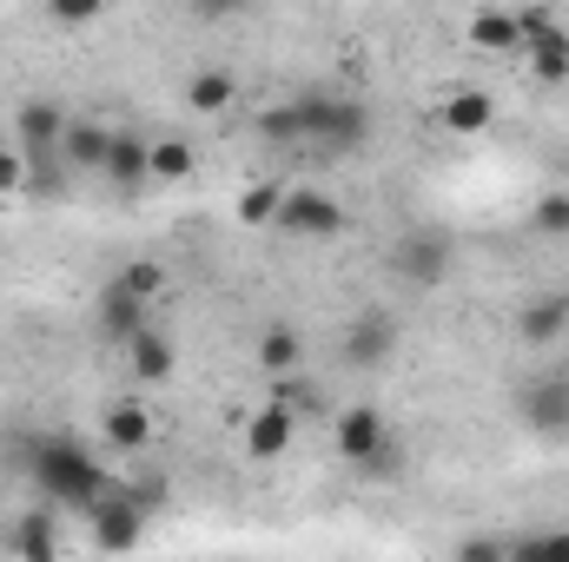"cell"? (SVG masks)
Returning a JSON list of instances; mask_svg holds the SVG:
<instances>
[{"label":"cell","mask_w":569,"mask_h":562,"mask_svg":"<svg viewBox=\"0 0 569 562\" xmlns=\"http://www.w3.org/2000/svg\"><path fill=\"white\" fill-rule=\"evenodd\" d=\"M120 279L133 284V291H140L146 304H152V298H159V291H166V265H152V259H133V265H127V272H120Z\"/></svg>","instance_id":"28"},{"label":"cell","mask_w":569,"mask_h":562,"mask_svg":"<svg viewBox=\"0 0 569 562\" xmlns=\"http://www.w3.org/2000/svg\"><path fill=\"white\" fill-rule=\"evenodd\" d=\"M252 358H259L266 378H291V371H305V338L291 324H266L259 344H252Z\"/></svg>","instance_id":"19"},{"label":"cell","mask_w":569,"mask_h":562,"mask_svg":"<svg viewBox=\"0 0 569 562\" xmlns=\"http://www.w3.org/2000/svg\"><path fill=\"white\" fill-rule=\"evenodd\" d=\"M100 179H107L113 192L140 199L146 185H152V140H146V133H127V127H113L107 159H100Z\"/></svg>","instance_id":"8"},{"label":"cell","mask_w":569,"mask_h":562,"mask_svg":"<svg viewBox=\"0 0 569 562\" xmlns=\"http://www.w3.org/2000/svg\"><path fill=\"white\" fill-rule=\"evenodd\" d=\"M272 232L291 239V245H331V239L351 232V212L331 192H318V185H284V205L272 219Z\"/></svg>","instance_id":"4"},{"label":"cell","mask_w":569,"mask_h":562,"mask_svg":"<svg viewBox=\"0 0 569 562\" xmlns=\"http://www.w3.org/2000/svg\"><path fill=\"white\" fill-rule=\"evenodd\" d=\"M107 140H113V127H100V120H67V133H60V165H67V172H100Z\"/></svg>","instance_id":"18"},{"label":"cell","mask_w":569,"mask_h":562,"mask_svg":"<svg viewBox=\"0 0 569 562\" xmlns=\"http://www.w3.org/2000/svg\"><path fill=\"white\" fill-rule=\"evenodd\" d=\"M517 13H523V60L537 87H569V27L543 7H517Z\"/></svg>","instance_id":"6"},{"label":"cell","mask_w":569,"mask_h":562,"mask_svg":"<svg viewBox=\"0 0 569 562\" xmlns=\"http://www.w3.org/2000/svg\"><path fill=\"white\" fill-rule=\"evenodd\" d=\"M517 338H523L530 351L563 344L569 338V291H530V298L517 304Z\"/></svg>","instance_id":"11"},{"label":"cell","mask_w":569,"mask_h":562,"mask_svg":"<svg viewBox=\"0 0 569 562\" xmlns=\"http://www.w3.org/2000/svg\"><path fill=\"white\" fill-rule=\"evenodd\" d=\"M279 205H284V185H279V179H252V185L239 192V225L266 232V225L279 219Z\"/></svg>","instance_id":"21"},{"label":"cell","mask_w":569,"mask_h":562,"mask_svg":"<svg viewBox=\"0 0 569 562\" xmlns=\"http://www.w3.org/2000/svg\"><path fill=\"white\" fill-rule=\"evenodd\" d=\"M510 562H569V530H537V536H510Z\"/></svg>","instance_id":"24"},{"label":"cell","mask_w":569,"mask_h":562,"mask_svg":"<svg viewBox=\"0 0 569 562\" xmlns=\"http://www.w3.org/2000/svg\"><path fill=\"white\" fill-rule=\"evenodd\" d=\"M186 107H192L199 120L232 113V107H239V73H232V67H199V73L186 80Z\"/></svg>","instance_id":"17"},{"label":"cell","mask_w":569,"mask_h":562,"mask_svg":"<svg viewBox=\"0 0 569 562\" xmlns=\"http://www.w3.org/2000/svg\"><path fill=\"white\" fill-rule=\"evenodd\" d=\"M398 344H405L398 311H391V304H371V311H358V318L345 324V338H338V364H345V371H385V364L398 358Z\"/></svg>","instance_id":"5"},{"label":"cell","mask_w":569,"mask_h":562,"mask_svg":"<svg viewBox=\"0 0 569 562\" xmlns=\"http://www.w3.org/2000/svg\"><path fill=\"white\" fill-rule=\"evenodd\" d=\"M291 443H298V411L279 404V398H266V404L246 418V456H252V463H279Z\"/></svg>","instance_id":"13"},{"label":"cell","mask_w":569,"mask_h":562,"mask_svg":"<svg viewBox=\"0 0 569 562\" xmlns=\"http://www.w3.org/2000/svg\"><path fill=\"white\" fill-rule=\"evenodd\" d=\"M186 7H192L199 20H239V13H246L252 0H186Z\"/></svg>","instance_id":"30"},{"label":"cell","mask_w":569,"mask_h":562,"mask_svg":"<svg viewBox=\"0 0 569 562\" xmlns=\"http://www.w3.org/2000/svg\"><path fill=\"white\" fill-rule=\"evenodd\" d=\"M199 165L192 140H152V185H186Z\"/></svg>","instance_id":"22"},{"label":"cell","mask_w":569,"mask_h":562,"mask_svg":"<svg viewBox=\"0 0 569 562\" xmlns=\"http://www.w3.org/2000/svg\"><path fill=\"white\" fill-rule=\"evenodd\" d=\"M331 443H338V456H345L351 470H365V476H391V470H398V430H391V418H385L378 404H345L338 423H331Z\"/></svg>","instance_id":"3"},{"label":"cell","mask_w":569,"mask_h":562,"mask_svg":"<svg viewBox=\"0 0 569 562\" xmlns=\"http://www.w3.org/2000/svg\"><path fill=\"white\" fill-rule=\"evenodd\" d=\"M298 113H305V145L311 152H365L371 145V107L358 93H338V87H305L298 93Z\"/></svg>","instance_id":"2"},{"label":"cell","mask_w":569,"mask_h":562,"mask_svg":"<svg viewBox=\"0 0 569 562\" xmlns=\"http://www.w3.org/2000/svg\"><path fill=\"white\" fill-rule=\"evenodd\" d=\"M107 13V0H47V20L53 27H93Z\"/></svg>","instance_id":"26"},{"label":"cell","mask_w":569,"mask_h":562,"mask_svg":"<svg viewBox=\"0 0 569 562\" xmlns=\"http://www.w3.org/2000/svg\"><path fill=\"white\" fill-rule=\"evenodd\" d=\"M13 550L27 562H53L60 556V523H53V510H27L20 523H13V536H7Z\"/></svg>","instance_id":"20"},{"label":"cell","mask_w":569,"mask_h":562,"mask_svg":"<svg viewBox=\"0 0 569 562\" xmlns=\"http://www.w3.org/2000/svg\"><path fill=\"white\" fill-rule=\"evenodd\" d=\"M450 556L457 562H510V536H463Z\"/></svg>","instance_id":"27"},{"label":"cell","mask_w":569,"mask_h":562,"mask_svg":"<svg viewBox=\"0 0 569 562\" xmlns=\"http://www.w3.org/2000/svg\"><path fill=\"white\" fill-rule=\"evenodd\" d=\"M523 404H530V423H537V430H569V384H563V378L537 384Z\"/></svg>","instance_id":"23"},{"label":"cell","mask_w":569,"mask_h":562,"mask_svg":"<svg viewBox=\"0 0 569 562\" xmlns=\"http://www.w3.org/2000/svg\"><path fill=\"white\" fill-rule=\"evenodd\" d=\"M391 272H398L405 284H418V291L443 284V272H450V239H443V232H430V225L405 232V239L391 245Z\"/></svg>","instance_id":"7"},{"label":"cell","mask_w":569,"mask_h":562,"mask_svg":"<svg viewBox=\"0 0 569 562\" xmlns=\"http://www.w3.org/2000/svg\"><path fill=\"white\" fill-rule=\"evenodd\" d=\"M437 127H443L450 140H477V133H490V127H497V93L457 80V87L437 100Z\"/></svg>","instance_id":"9"},{"label":"cell","mask_w":569,"mask_h":562,"mask_svg":"<svg viewBox=\"0 0 569 562\" xmlns=\"http://www.w3.org/2000/svg\"><path fill=\"white\" fill-rule=\"evenodd\" d=\"M146 443H152V411H146L140 398H113L100 411V450L107 456H140Z\"/></svg>","instance_id":"14"},{"label":"cell","mask_w":569,"mask_h":562,"mask_svg":"<svg viewBox=\"0 0 569 562\" xmlns=\"http://www.w3.org/2000/svg\"><path fill=\"white\" fill-rule=\"evenodd\" d=\"M93 324H100L107 344H127V338L146 324V298L127 279H107L100 284V298H93Z\"/></svg>","instance_id":"15"},{"label":"cell","mask_w":569,"mask_h":562,"mask_svg":"<svg viewBox=\"0 0 569 562\" xmlns=\"http://www.w3.org/2000/svg\"><path fill=\"white\" fill-rule=\"evenodd\" d=\"M67 120H73V113H60L53 100H20V107H13V145L27 152V165H33V159H60Z\"/></svg>","instance_id":"10"},{"label":"cell","mask_w":569,"mask_h":562,"mask_svg":"<svg viewBox=\"0 0 569 562\" xmlns=\"http://www.w3.org/2000/svg\"><path fill=\"white\" fill-rule=\"evenodd\" d=\"M0 192H27V152L0 145Z\"/></svg>","instance_id":"29"},{"label":"cell","mask_w":569,"mask_h":562,"mask_svg":"<svg viewBox=\"0 0 569 562\" xmlns=\"http://www.w3.org/2000/svg\"><path fill=\"white\" fill-rule=\"evenodd\" d=\"M27 476L53 510H73V516H87L120 483L107 470V456L93 443H80V436H27Z\"/></svg>","instance_id":"1"},{"label":"cell","mask_w":569,"mask_h":562,"mask_svg":"<svg viewBox=\"0 0 569 562\" xmlns=\"http://www.w3.org/2000/svg\"><path fill=\"white\" fill-rule=\"evenodd\" d=\"M470 53H523V13L517 7H477L463 27Z\"/></svg>","instance_id":"16"},{"label":"cell","mask_w":569,"mask_h":562,"mask_svg":"<svg viewBox=\"0 0 569 562\" xmlns=\"http://www.w3.org/2000/svg\"><path fill=\"white\" fill-rule=\"evenodd\" d=\"M120 358H127V378L146 384V391L179 378V351H172V338H166V331H152V324H140V331L120 344Z\"/></svg>","instance_id":"12"},{"label":"cell","mask_w":569,"mask_h":562,"mask_svg":"<svg viewBox=\"0 0 569 562\" xmlns=\"http://www.w3.org/2000/svg\"><path fill=\"white\" fill-rule=\"evenodd\" d=\"M530 225H537L543 239H569V192H543V199L530 205Z\"/></svg>","instance_id":"25"}]
</instances>
